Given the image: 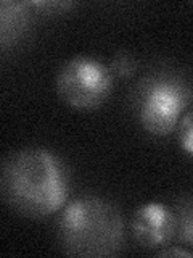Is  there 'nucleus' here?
Listing matches in <instances>:
<instances>
[{"label": "nucleus", "mask_w": 193, "mask_h": 258, "mask_svg": "<svg viewBox=\"0 0 193 258\" xmlns=\"http://www.w3.org/2000/svg\"><path fill=\"white\" fill-rule=\"evenodd\" d=\"M0 190L4 202L20 216L42 220L64 207L69 176L61 158L44 147L10 153L2 165Z\"/></svg>", "instance_id": "obj_1"}, {"label": "nucleus", "mask_w": 193, "mask_h": 258, "mask_svg": "<svg viewBox=\"0 0 193 258\" xmlns=\"http://www.w3.org/2000/svg\"><path fill=\"white\" fill-rule=\"evenodd\" d=\"M124 216L118 205L99 196H82L61 208L56 239L64 255L115 256L124 245Z\"/></svg>", "instance_id": "obj_2"}, {"label": "nucleus", "mask_w": 193, "mask_h": 258, "mask_svg": "<svg viewBox=\"0 0 193 258\" xmlns=\"http://www.w3.org/2000/svg\"><path fill=\"white\" fill-rule=\"evenodd\" d=\"M191 99L193 89L183 78L169 71H155L137 86L134 108L145 131L167 136L179 126L180 115Z\"/></svg>", "instance_id": "obj_3"}, {"label": "nucleus", "mask_w": 193, "mask_h": 258, "mask_svg": "<svg viewBox=\"0 0 193 258\" xmlns=\"http://www.w3.org/2000/svg\"><path fill=\"white\" fill-rule=\"evenodd\" d=\"M115 76L110 67L92 56L79 55L68 60L56 75L60 99L76 110L99 108L108 99Z\"/></svg>", "instance_id": "obj_4"}, {"label": "nucleus", "mask_w": 193, "mask_h": 258, "mask_svg": "<svg viewBox=\"0 0 193 258\" xmlns=\"http://www.w3.org/2000/svg\"><path fill=\"white\" fill-rule=\"evenodd\" d=\"M175 213L161 202H148L135 210L131 220L134 240L143 248L166 247L175 237Z\"/></svg>", "instance_id": "obj_5"}, {"label": "nucleus", "mask_w": 193, "mask_h": 258, "mask_svg": "<svg viewBox=\"0 0 193 258\" xmlns=\"http://www.w3.org/2000/svg\"><path fill=\"white\" fill-rule=\"evenodd\" d=\"M31 24V5L4 0L0 5V44L2 48L20 42Z\"/></svg>", "instance_id": "obj_6"}, {"label": "nucleus", "mask_w": 193, "mask_h": 258, "mask_svg": "<svg viewBox=\"0 0 193 258\" xmlns=\"http://www.w3.org/2000/svg\"><path fill=\"white\" fill-rule=\"evenodd\" d=\"M175 213V237L187 247H193V199H185L174 210Z\"/></svg>", "instance_id": "obj_7"}, {"label": "nucleus", "mask_w": 193, "mask_h": 258, "mask_svg": "<svg viewBox=\"0 0 193 258\" xmlns=\"http://www.w3.org/2000/svg\"><path fill=\"white\" fill-rule=\"evenodd\" d=\"M110 70L113 73V76L118 79H129L134 76V73L137 70V61L135 58L127 52H118L113 56Z\"/></svg>", "instance_id": "obj_8"}, {"label": "nucleus", "mask_w": 193, "mask_h": 258, "mask_svg": "<svg viewBox=\"0 0 193 258\" xmlns=\"http://www.w3.org/2000/svg\"><path fill=\"white\" fill-rule=\"evenodd\" d=\"M177 139L180 149L193 158V110L183 115L177 127Z\"/></svg>", "instance_id": "obj_9"}, {"label": "nucleus", "mask_w": 193, "mask_h": 258, "mask_svg": "<svg viewBox=\"0 0 193 258\" xmlns=\"http://www.w3.org/2000/svg\"><path fill=\"white\" fill-rule=\"evenodd\" d=\"M32 8H42V10H52V13L58 12V10H68L69 7H72V4L69 2H31L29 4Z\"/></svg>", "instance_id": "obj_10"}, {"label": "nucleus", "mask_w": 193, "mask_h": 258, "mask_svg": "<svg viewBox=\"0 0 193 258\" xmlns=\"http://www.w3.org/2000/svg\"><path fill=\"white\" fill-rule=\"evenodd\" d=\"M158 256H193V252L190 250H183L180 247H172V248H164L156 252Z\"/></svg>", "instance_id": "obj_11"}]
</instances>
